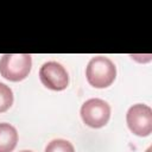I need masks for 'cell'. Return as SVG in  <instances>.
I'll list each match as a JSON object with an SVG mask.
<instances>
[{
	"label": "cell",
	"instance_id": "1",
	"mask_svg": "<svg viewBox=\"0 0 152 152\" xmlns=\"http://www.w3.org/2000/svg\"><path fill=\"white\" fill-rule=\"evenodd\" d=\"M86 76L90 86L95 88H107L116 77V66L108 57L95 56L87 64Z\"/></svg>",
	"mask_w": 152,
	"mask_h": 152
},
{
	"label": "cell",
	"instance_id": "2",
	"mask_svg": "<svg viewBox=\"0 0 152 152\" xmlns=\"http://www.w3.org/2000/svg\"><path fill=\"white\" fill-rule=\"evenodd\" d=\"M32 58L28 53H5L0 58V74L4 78L19 82L31 71Z\"/></svg>",
	"mask_w": 152,
	"mask_h": 152
},
{
	"label": "cell",
	"instance_id": "3",
	"mask_svg": "<svg viewBox=\"0 0 152 152\" xmlns=\"http://www.w3.org/2000/svg\"><path fill=\"white\" fill-rule=\"evenodd\" d=\"M83 122L91 128H101L107 125L110 118L109 104L101 99H89L81 107Z\"/></svg>",
	"mask_w": 152,
	"mask_h": 152
},
{
	"label": "cell",
	"instance_id": "4",
	"mask_svg": "<svg viewBox=\"0 0 152 152\" xmlns=\"http://www.w3.org/2000/svg\"><path fill=\"white\" fill-rule=\"evenodd\" d=\"M126 122L133 134L147 137L152 132V109L144 103L133 104L127 110Z\"/></svg>",
	"mask_w": 152,
	"mask_h": 152
},
{
	"label": "cell",
	"instance_id": "5",
	"mask_svg": "<svg viewBox=\"0 0 152 152\" xmlns=\"http://www.w3.org/2000/svg\"><path fill=\"white\" fill-rule=\"evenodd\" d=\"M40 82L51 90H64L69 84V76L65 68L55 61L45 62L39 69Z\"/></svg>",
	"mask_w": 152,
	"mask_h": 152
},
{
	"label": "cell",
	"instance_id": "6",
	"mask_svg": "<svg viewBox=\"0 0 152 152\" xmlns=\"http://www.w3.org/2000/svg\"><path fill=\"white\" fill-rule=\"evenodd\" d=\"M18 142V133L17 129L7 124H0V152H12Z\"/></svg>",
	"mask_w": 152,
	"mask_h": 152
},
{
	"label": "cell",
	"instance_id": "7",
	"mask_svg": "<svg viewBox=\"0 0 152 152\" xmlns=\"http://www.w3.org/2000/svg\"><path fill=\"white\" fill-rule=\"evenodd\" d=\"M45 152H75V148L72 144L68 140L53 139L46 145Z\"/></svg>",
	"mask_w": 152,
	"mask_h": 152
},
{
	"label": "cell",
	"instance_id": "8",
	"mask_svg": "<svg viewBox=\"0 0 152 152\" xmlns=\"http://www.w3.org/2000/svg\"><path fill=\"white\" fill-rule=\"evenodd\" d=\"M13 103V93L12 89L5 83L0 82V113L6 112Z\"/></svg>",
	"mask_w": 152,
	"mask_h": 152
},
{
	"label": "cell",
	"instance_id": "9",
	"mask_svg": "<svg viewBox=\"0 0 152 152\" xmlns=\"http://www.w3.org/2000/svg\"><path fill=\"white\" fill-rule=\"evenodd\" d=\"M20 152H32V151H28V150H24V151H20Z\"/></svg>",
	"mask_w": 152,
	"mask_h": 152
}]
</instances>
